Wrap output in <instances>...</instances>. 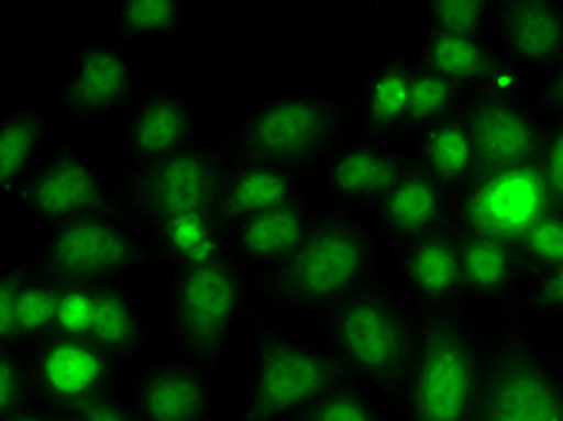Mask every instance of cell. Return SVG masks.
Listing matches in <instances>:
<instances>
[{"instance_id": "cell-1", "label": "cell", "mask_w": 563, "mask_h": 421, "mask_svg": "<svg viewBox=\"0 0 563 421\" xmlns=\"http://www.w3.org/2000/svg\"><path fill=\"white\" fill-rule=\"evenodd\" d=\"M383 239L364 214L328 206L285 261L253 275V287L275 313L328 311L378 277Z\"/></svg>"}, {"instance_id": "cell-2", "label": "cell", "mask_w": 563, "mask_h": 421, "mask_svg": "<svg viewBox=\"0 0 563 421\" xmlns=\"http://www.w3.org/2000/svg\"><path fill=\"white\" fill-rule=\"evenodd\" d=\"M356 95L273 97L255 107L220 147L229 167H271L294 176L321 171L347 143Z\"/></svg>"}, {"instance_id": "cell-3", "label": "cell", "mask_w": 563, "mask_h": 421, "mask_svg": "<svg viewBox=\"0 0 563 421\" xmlns=\"http://www.w3.org/2000/svg\"><path fill=\"white\" fill-rule=\"evenodd\" d=\"M323 344L347 368L352 380L400 405L415 354V311L376 279L328 311L313 315Z\"/></svg>"}, {"instance_id": "cell-4", "label": "cell", "mask_w": 563, "mask_h": 421, "mask_svg": "<svg viewBox=\"0 0 563 421\" xmlns=\"http://www.w3.org/2000/svg\"><path fill=\"white\" fill-rule=\"evenodd\" d=\"M412 311L417 337L398 419L470 421L486 337L467 311Z\"/></svg>"}, {"instance_id": "cell-5", "label": "cell", "mask_w": 563, "mask_h": 421, "mask_svg": "<svg viewBox=\"0 0 563 421\" xmlns=\"http://www.w3.org/2000/svg\"><path fill=\"white\" fill-rule=\"evenodd\" d=\"M470 421H563V342L540 344L525 318L498 313Z\"/></svg>"}, {"instance_id": "cell-6", "label": "cell", "mask_w": 563, "mask_h": 421, "mask_svg": "<svg viewBox=\"0 0 563 421\" xmlns=\"http://www.w3.org/2000/svg\"><path fill=\"white\" fill-rule=\"evenodd\" d=\"M253 277L232 255L222 261L174 267L169 279V325L178 359L202 374L224 362L243 318L251 311Z\"/></svg>"}, {"instance_id": "cell-7", "label": "cell", "mask_w": 563, "mask_h": 421, "mask_svg": "<svg viewBox=\"0 0 563 421\" xmlns=\"http://www.w3.org/2000/svg\"><path fill=\"white\" fill-rule=\"evenodd\" d=\"M246 318L255 340L246 405L236 421H291L321 395L352 380L325 344L282 333L275 323L253 311Z\"/></svg>"}, {"instance_id": "cell-8", "label": "cell", "mask_w": 563, "mask_h": 421, "mask_svg": "<svg viewBox=\"0 0 563 421\" xmlns=\"http://www.w3.org/2000/svg\"><path fill=\"white\" fill-rule=\"evenodd\" d=\"M229 169L220 143L200 140L169 157L125 167L111 188L113 208L137 226L181 212H214Z\"/></svg>"}, {"instance_id": "cell-9", "label": "cell", "mask_w": 563, "mask_h": 421, "mask_svg": "<svg viewBox=\"0 0 563 421\" xmlns=\"http://www.w3.org/2000/svg\"><path fill=\"white\" fill-rule=\"evenodd\" d=\"M30 263L56 282L99 287L155 267V255L143 229L113 212L48 226L40 253Z\"/></svg>"}, {"instance_id": "cell-10", "label": "cell", "mask_w": 563, "mask_h": 421, "mask_svg": "<svg viewBox=\"0 0 563 421\" xmlns=\"http://www.w3.org/2000/svg\"><path fill=\"white\" fill-rule=\"evenodd\" d=\"M36 402L60 414H78L119 392L121 366L89 337L51 335L27 350Z\"/></svg>"}, {"instance_id": "cell-11", "label": "cell", "mask_w": 563, "mask_h": 421, "mask_svg": "<svg viewBox=\"0 0 563 421\" xmlns=\"http://www.w3.org/2000/svg\"><path fill=\"white\" fill-rule=\"evenodd\" d=\"M556 202L549 196L534 164L477 171L455 196L451 220L457 229L482 236L518 241L537 217Z\"/></svg>"}, {"instance_id": "cell-12", "label": "cell", "mask_w": 563, "mask_h": 421, "mask_svg": "<svg viewBox=\"0 0 563 421\" xmlns=\"http://www.w3.org/2000/svg\"><path fill=\"white\" fill-rule=\"evenodd\" d=\"M12 198L46 226L117 212L113 190L73 143H60L36 162Z\"/></svg>"}, {"instance_id": "cell-13", "label": "cell", "mask_w": 563, "mask_h": 421, "mask_svg": "<svg viewBox=\"0 0 563 421\" xmlns=\"http://www.w3.org/2000/svg\"><path fill=\"white\" fill-rule=\"evenodd\" d=\"M460 117H463L472 145H475L479 171L534 164L547 128L552 123L530 95L501 99L467 92L463 107H460Z\"/></svg>"}, {"instance_id": "cell-14", "label": "cell", "mask_w": 563, "mask_h": 421, "mask_svg": "<svg viewBox=\"0 0 563 421\" xmlns=\"http://www.w3.org/2000/svg\"><path fill=\"white\" fill-rule=\"evenodd\" d=\"M393 265L412 309L467 311L472 306L453 220L393 244Z\"/></svg>"}, {"instance_id": "cell-15", "label": "cell", "mask_w": 563, "mask_h": 421, "mask_svg": "<svg viewBox=\"0 0 563 421\" xmlns=\"http://www.w3.org/2000/svg\"><path fill=\"white\" fill-rule=\"evenodd\" d=\"M58 104L73 119L89 121L128 109L137 97L135 68L128 46L89 42L75 51L73 70L56 87Z\"/></svg>"}, {"instance_id": "cell-16", "label": "cell", "mask_w": 563, "mask_h": 421, "mask_svg": "<svg viewBox=\"0 0 563 421\" xmlns=\"http://www.w3.org/2000/svg\"><path fill=\"white\" fill-rule=\"evenodd\" d=\"M412 157L405 155L398 145L347 137V143L321 169L325 196L335 208L360 214L364 210H374L395 184L412 169Z\"/></svg>"}, {"instance_id": "cell-17", "label": "cell", "mask_w": 563, "mask_h": 421, "mask_svg": "<svg viewBox=\"0 0 563 421\" xmlns=\"http://www.w3.org/2000/svg\"><path fill=\"white\" fill-rule=\"evenodd\" d=\"M128 402L140 421H212L214 390L208 374L184 359H155L128 388Z\"/></svg>"}, {"instance_id": "cell-18", "label": "cell", "mask_w": 563, "mask_h": 421, "mask_svg": "<svg viewBox=\"0 0 563 421\" xmlns=\"http://www.w3.org/2000/svg\"><path fill=\"white\" fill-rule=\"evenodd\" d=\"M196 143H200V121L176 89L147 87L128 107L125 147L133 164L169 157Z\"/></svg>"}, {"instance_id": "cell-19", "label": "cell", "mask_w": 563, "mask_h": 421, "mask_svg": "<svg viewBox=\"0 0 563 421\" xmlns=\"http://www.w3.org/2000/svg\"><path fill=\"white\" fill-rule=\"evenodd\" d=\"M494 44L525 70H549L563 63L561 0H498Z\"/></svg>"}, {"instance_id": "cell-20", "label": "cell", "mask_w": 563, "mask_h": 421, "mask_svg": "<svg viewBox=\"0 0 563 421\" xmlns=\"http://www.w3.org/2000/svg\"><path fill=\"white\" fill-rule=\"evenodd\" d=\"M453 208L455 193L412 164L371 212L376 217L378 236L393 246L445 224L453 217Z\"/></svg>"}, {"instance_id": "cell-21", "label": "cell", "mask_w": 563, "mask_h": 421, "mask_svg": "<svg viewBox=\"0 0 563 421\" xmlns=\"http://www.w3.org/2000/svg\"><path fill=\"white\" fill-rule=\"evenodd\" d=\"M457 244L472 303H492L498 313L514 309L525 277L530 273L516 241L457 229Z\"/></svg>"}, {"instance_id": "cell-22", "label": "cell", "mask_w": 563, "mask_h": 421, "mask_svg": "<svg viewBox=\"0 0 563 421\" xmlns=\"http://www.w3.org/2000/svg\"><path fill=\"white\" fill-rule=\"evenodd\" d=\"M316 210L299 200L229 226V255L253 275L285 261L309 234Z\"/></svg>"}, {"instance_id": "cell-23", "label": "cell", "mask_w": 563, "mask_h": 421, "mask_svg": "<svg viewBox=\"0 0 563 421\" xmlns=\"http://www.w3.org/2000/svg\"><path fill=\"white\" fill-rule=\"evenodd\" d=\"M415 60L390 58L366 75L356 89V113L362 119V137L380 145H398L407 135L409 82Z\"/></svg>"}, {"instance_id": "cell-24", "label": "cell", "mask_w": 563, "mask_h": 421, "mask_svg": "<svg viewBox=\"0 0 563 421\" xmlns=\"http://www.w3.org/2000/svg\"><path fill=\"white\" fill-rule=\"evenodd\" d=\"M145 232L155 265L188 267L222 261L229 255V229L214 212H181L140 226Z\"/></svg>"}, {"instance_id": "cell-25", "label": "cell", "mask_w": 563, "mask_h": 421, "mask_svg": "<svg viewBox=\"0 0 563 421\" xmlns=\"http://www.w3.org/2000/svg\"><path fill=\"white\" fill-rule=\"evenodd\" d=\"M303 200L301 178L271 167H234L229 169L217 200L214 214L229 229L249 217L271 212Z\"/></svg>"}, {"instance_id": "cell-26", "label": "cell", "mask_w": 563, "mask_h": 421, "mask_svg": "<svg viewBox=\"0 0 563 421\" xmlns=\"http://www.w3.org/2000/svg\"><path fill=\"white\" fill-rule=\"evenodd\" d=\"M412 162L437 178L451 193H460L477 176L475 145L460 111L415 133Z\"/></svg>"}, {"instance_id": "cell-27", "label": "cell", "mask_w": 563, "mask_h": 421, "mask_svg": "<svg viewBox=\"0 0 563 421\" xmlns=\"http://www.w3.org/2000/svg\"><path fill=\"white\" fill-rule=\"evenodd\" d=\"M89 340L104 350L121 368L147 347L150 325L135 297L121 282L99 285Z\"/></svg>"}, {"instance_id": "cell-28", "label": "cell", "mask_w": 563, "mask_h": 421, "mask_svg": "<svg viewBox=\"0 0 563 421\" xmlns=\"http://www.w3.org/2000/svg\"><path fill=\"white\" fill-rule=\"evenodd\" d=\"M501 54L504 51L494 40H467L427 30L421 36L417 63L457 82L467 92H475Z\"/></svg>"}, {"instance_id": "cell-29", "label": "cell", "mask_w": 563, "mask_h": 421, "mask_svg": "<svg viewBox=\"0 0 563 421\" xmlns=\"http://www.w3.org/2000/svg\"><path fill=\"white\" fill-rule=\"evenodd\" d=\"M48 133V113L18 107L0 119V196L15 193L34 169Z\"/></svg>"}, {"instance_id": "cell-30", "label": "cell", "mask_w": 563, "mask_h": 421, "mask_svg": "<svg viewBox=\"0 0 563 421\" xmlns=\"http://www.w3.org/2000/svg\"><path fill=\"white\" fill-rule=\"evenodd\" d=\"M24 275L15 297V335L20 350H32L54 335L58 282L24 261Z\"/></svg>"}, {"instance_id": "cell-31", "label": "cell", "mask_w": 563, "mask_h": 421, "mask_svg": "<svg viewBox=\"0 0 563 421\" xmlns=\"http://www.w3.org/2000/svg\"><path fill=\"white\" fill-rule=\"evenodd\" d=\"M398 407L356 380H344L321 395L291 421H395Z\"/></svg>"}, {"instance_id": "cell-32", "label": "cell", "mask_w": 563, "mask_h": 421, "mask_svg": "<svg viewBox=\"0 0 563 421\" xmlns=\"http://www.w3.org/2000/svg\"><path fill=\"white\" fill-rule=\"evenodd\" d=\"M467 97V89L443 78L415 60L412 82H409V109H407V135H415L421 128L437 123L460 111Z\"/></svg>"}, {"instance_id": "cell-33", "label": "cell", "mask_w": 563, "mask_h": 421, "mask_svg": "<svg viewBox=\"0 0 563 421\" xmlns=\"http://www.w3.org/2000/svg\"><path fill=\"white\" fill-rule=\"evenodd\" d=\"M186 0H123L113 10L119 42L128 46L145 36L174 40L181 30Z\"/></svg>"}, {"instance_id": "cell-34", "label": "cell", "mask_w": 563, "mask_h": 421, "mask_svg": "<svg viewBox=\"0 0 563 421\" xmlns=\"http://www.w3.org/2000/svg\"><path fill=\"white\" fill-rule=\"evenodd\" d=\"M424 10L431 32L467 40L494 36V3L489 0H429Z\"/></svg>"}, {"instance_id": "cell-35", "label": "cell", "mask_w": 563, "mask_h": 421, "mask_svg": "<svg viewBox=\"0 0 563 421\" xmlns=\"http://www.w3.org/2000/svg\"><path fill=\"white\" fill-rule=\"evenodd\" d=\"M530 270L563 267V206L549 208L516 241Z\"/></svg>"}, {"instance_id": "cell-36", "label": "cell", "mask_w": 563, "mask_h": 421, "mask_svg": "<svg viewBox=\"0 0 563 421\" xmlns=\"http://www.w3.org/2000/svg\"><path fill=\"white\" fill-rule=\"evenodd\" d=\"M36 405L27 352L0 347V421Z\"/></svg>"}, {"instance_id": "cell-37", "label": "cell", "mask_w": 563, "mask_h": 421, "mask_svg": "<svg viewBox=\"0 0 563 421\" xmlns=\"http://www.w3.org/2000/svg\"><path fill=\"white\" fill-rule=\"evenodd\" d=\"M97 287L80 282H58L54 335L58 337H89L95 321Z\"/></svg>"}, {"instance_id": "cell-38", "label": "cell", "mask_w": 563, "mask_h": 421, "mask_svg": "<svg viewBox=\"0 0 563 421\" xmlns=\"http://www.w3.org/2000/svg\"><path fill=\"white\" fill-rule=\"evenodd\" d=\"M510 315L525 318L528 313L563 315V267H547V270H530L525 277L516 306Z\"/></svg>"}, {"instance_id": "cell-39", "label": "cell", "mask_w": 563, "mask_h": 421, "mask_svg": "<svg viewBox=\"0 0 563 421\" xmlns=\"http://www.w3.org/2000/svg\"><path fill=\"white\" fill-rule=\"evenodd\" d=\"M534 167L540 171L549 196L556 206H563V121L549 123Z\"/></svg>"}, {"instance_id": "cell-40", "label": "cell", "mask_w": 563, "mask_h": 421, "mask_svg": "<svg viewBox=\"0 0 563 421\" xmlns=\"http://www.w3.org/2000/svg\"><path fill=\"white\" fill-rule=\"evenodd\" d=\"M475 92L489 95V97H501V99H520L528 97V70L514 58H508L506 54H501L494 63V68L486 75L484 82L479 85V89Z\"/></svg>"}, {"instance_id": "cell-41", "label": "cell", "mask_w": 563, "mask_h": 421, "mask_svg": "<svg viewBox=\"0 0 563 421\" xmlns=\"http://www.w3.org/2000/svg\"><path fill=\"white\" fill-rule=\"evenodd\" d=\"M24 263L0 273V347H18L15 335V297L20 279L24 275Z\"/></svg>"}, {"instance_id": "cell-42", "label": "cell", "mask_w": 563, "mask_h": 421, "mask_svg": "<svg viewBox=\"0 0 563 421\" xmlns=\"http://www.w3.org/2000/svg\"><path fill=\"white\" fill-rule=\"evenodd\" d=\"M78 417L82 421H140L131 402L121 392H113L109 398L85 407L82 412H78Z\"/></svg>"}, {"instance_id": "cell-43", "label": "cell", "mask_w": 563, "mask_h": 421, "mask_svg": "<svg viewBox=\"0 0 563 421\" xmlns=\"http://www.w3.org/2000/svg\"><path fill=\"white\" fill-rule=\"evenodd\" d=\"M534 99H537V104H540V109L544 111L547 119L563 121V63L544 70L542 92Z\"/></svg>"}, {"instance_id": "cell-44", "label": "cell", "mask_w": 563, "mask_h": 421, "mask_svg": "<svg viewBox=\"0 0 563 421\" xmlns=\"http://www.w3.org/2000/svg\"><path fill=\"white\" fill-rule=\"evenodd\" d=\"M66 419H68V414H60L56 410H51V407H44L36 402L32 407H27V410L12 414L3 421H66Z\"/></svg>"}, {"instance_id": "cell-45", "label": "cell", "mask_w": 563, "mask_h": 421, "mask_svg": "<svg viewBox=\"0 0 563 421\" xmlns=\"http://www.w3.org/2000/svg\"><path fill=\"white\" fill-rule=\"evenodd\" d=\"M66 421H82V419H80V417H78V414H70V417H68V419H66Z\"/></svg>"}, {"instance_id": "cell-46", "label": "cell", "mask_w": 563, "mask_h": 421, "mask_svg": "<svg viewBox=\"0 0 563 421\" xmlns=\"http://www.w3.org/2000/svg\"><path fill=\"white\" fill-rule=\"evenodd\" d=\"M395 421H400V419H398V417H395Z\"/></svg>"}]
</instances>
